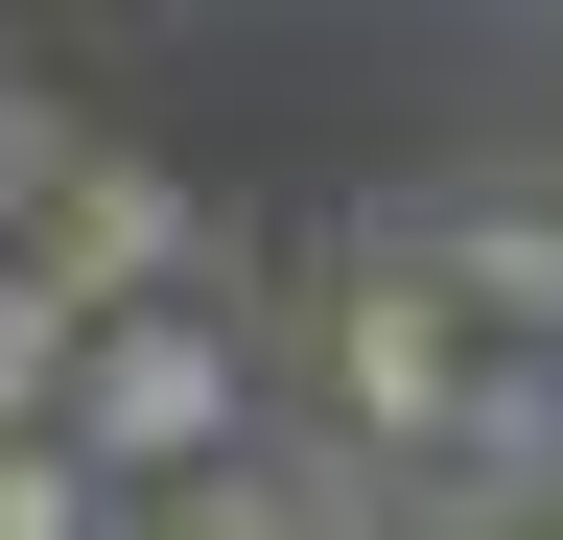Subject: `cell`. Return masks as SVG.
<instances>
[{"label":"cell","mask_w":563,"mask_h":540,"mask_svg":"<svg viewBox=\"0 0 563 540\" xmlns=\"http://www.w3.org/2000/svg\"><path fill=\"white\" fill-rule=\"evenodd\" d=\"M306 376H329V423L376 447V470H446V447L493 423V399H517V353H493L470 306H422L376 235L329 258V306H306Z\"/></svg>","instance_id":"obj_1"},{"label":"cell","mask_w":563,"mask_h":540,"mask_svg":"<svg viewBox=\"0 0 563 540\" xmlns=\"http://www.w3.org/2000/svg\"><path fill=\"white\" fill-rule=\"evenodd\" d=\"M70 470H95V494H188V470H258V376H235V329H188V306L95 329V376H70Z\"/></svg>","instance_id":"obj_2"},{"label":"cell","mask_w":563,"mask_h":540,"mask_svg":"<svg viewBox=\"0 0 563 540\" xmlns=\"http://www.w3.org/2000/svg\"><path fill=\"white\" fill-rule=\"evenodd\" d=\"M376 258L422 306H470L517 376H563V165H493V188H422V212H376Z\"/></svg>","instance_id":"obj_3"},{"label":"cell","mask_w":563,"mask_h":540,"mask_svg":"<svg viewBox=\"0 0 563 540\" xmlns=\"http://www.w3.org/2000/svg\"><path fill=\"white\" fill-rule=\"evenodd\" d=\"M24 283H47L70 329H141V306L188 283V188H165V165H118V142H70V165L24 188Z\"/></svg>","instance_id":"obj_4"},{"label":"cell","mask_w":563,"mask_h":540,"mask_svg":"<svg viewBox=\"0 0 563 540\" xmlns=\"http://www.w3.org/2000/svg\"><path fill=\"white\" fill-rule=\"evenodd\" d=\"M70 376H95V329L47 283H0V447H70Z\"/></svg>","instance_id":"obj_5"},{"label":"cell","mask_w":563,"mask_h":540,"mask_svg":"<svg viewBox=\"0 0 563 540\" xmlns=\"http://www.w3.org/2000/svg\"><path fill=\"white\" fill-rule=\"evenodd\" d=\"M0 540H118V494H95L70 447H0Z\"/></svg>","instance_id":"obj_6"},{"label":"cell","mask_w":563,"mask_h":540,"mask_svg":"<svg viewBox=\"0 0 563 540\" xmlns=\"http://www.w3.org/2000/svg\"><path fill=\"white\" fill-rule=\"evenodd\" d=\"M0 283H24V212H0Z\"/></svg>","instance_id":"obj_7"}]
</instances>
